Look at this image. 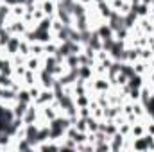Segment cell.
Returning a JSON list of instances; mask_svg holds the SVG:
<instances>
[{
	"mask_svg": "<svg viewBox=\"0 0 154 152\" xmlns=\"http://www.w3.org/2000/svg\"><path fill=\"white\" fill-rule=\"evenodd\" d=\"M25 66H27V70H32V72H39L41 68H43V57L41 56H29L27 57V61H25Z\"/></svg>",
	"mask_w": 154,
	"mask_h": 152,
	"instance_id": "277c9868",
	"label": "cell"
},
{
	"mask_svg": "<svg viewBox=\"0 0 154 152\" xmlns=\"http://www.w3.org/2000/svg\"><path fill=\"white\" fill-rule=\"evenodd\" d=\"M152 2H154V0H142V4H145V5H149V7L152 5Z\"/></svg>",
	"mask_w": 154,
	"mask_h": 152,
	"instance_id": "4fadbf2b",
	"label": "cell"
},
{
	"mask_svg": "<svg viewBox=\"0 0 154 152\" xmlns=\"http://www.w3.org/2000/svg\"><path fill=\"white\" fill-rule=\"evenodd\" d=\"M129 2H131V5H136V4H140L142 0H129Z\"/></svg>",
	"mask_w": 154,
	"mask_h": 152,
	"instance_id": "5bb4252c",
	"label": "cell"
},
{
	"mask_svg": "<svg viewBox=\"0 0 154 152\" xmlns=\"http://www.w3.org/2000/svg\"><path fill=\"white\" fill-rule=\"evenodd\" d=\"M151 120H154V113H152V114H151Z\"/></svg>",
	"mask_w": 154,
	"mask_h": 152,
	"instance_id": "9a60e30c",
	"label": "cell"
},
{
	"mask_svg": "<svg viewBox=\"0 0 154 152\" xmlns=\"http://www.w3.org/2000/svg\"><path fill=\"white\" fill-rule=\"evenodd\" d=\"M22 38L23 36H16V34H13L11 39L7 41V45H5V52H7V56L11 57V56H14V54H18V50H20V43H22Z\"/></svg>",
	"mask_w": 154,
	"mask_h": 152,
	"instance_id": "3957f363",
	"label": "cell"
},
{
	"mask_svg": "<svg viewBox=\"0 0 154 152\" xmlns=\"http://www.w3.org/2000/svg\"><path fill=\"white\" fill-rule=\"evenodd\" d=\"M131 9L138 14V18H145V16H149L151 14V7L149 5H145V4H136V5H131Z\"/></svg>",
	"mask_w": 154,
	"mask_h": 152,
	"instance_id": "52a82bcc",
	"label": "cell"
},
{
	"mask_svg": "<svg viewBox=\"0 0 154 152\" xmlns=\"http://www.w3.org/2000/svg\"><path fill=\"white\" fill-rule=\"evenodd\" d=\"M86 123H88V132H97L99 127H100V120L95 118L93 114H90V116L86 118Z\"/></svg>",
	"mask_w": 154,
	"mask_h": 152,
	"instance_id": "9c48e42d",
	"label": "cell"
},
{
	"mask_svg": "<svg viewBox=\"0 0 154 152\" xmlns=\"http://www.w3.org/2000/svg\"><path fill=\"white\" fill-rule=\"evenodd\" d=\"M41 90H43V88H41V84H34V86H31V88H29V93H31V99H32V100H36V99L39 97Z\"/></svg>",
	"mask_w": 154,
	"mask_h": 152,
	"instance_id": "8fae6325",
	"label": "cell"
},
{
	"mask_svg": "<svg viewBox=\"0 0 154 152\" xmlns=\"http://www.w3.org/2000/svg\"><path fill=\"white\" fill-rule=\"evenodd\" d=\"M13 82H14V77L0 72V88H11V86H13Z\"/></svg>",
	"mask_w": 154,
	"mask_h": 152,
	"instance_id": "30bf717a",
	"label": "cell"
},
{
	"mask_svg": "<svg viewBox=\"0 0 154 152\" xmlns=\"http://www.w3.org/2000/svg\"><path fill=\"white\" fill-rule=\"evenodd\" d=\"M54 99H56V97H54V91H52V90L43 88V90H41V93H39V97L36 99V100H32V104H36L38 108H43V106L50 104Z\"/></svg>",
	"mask_w": 154,
	"mask_h": 152,
	"instance_id": "7a4b0ae2",
	"label": "cell"
},
{
	"mask_svg": "<svg viewBox=\"0 0 154 152\" xmlns=\"http://www.w3.org/2000/svg\"><path fill=\"white\" fill-rule=\"evenodd\" d=\"M140 59H142V61H147V63H152L154 50L149 45H147V47H140Z\"/></svg>",
	"mask_w": 154,
	"mask_h": 152,
	"instance_id": "ba28073f",
	"label": "cell"
},
{
	"mask_svg": "<svg viewBox=\"0 0 154 152\" xmlns=\"http://www.w3.org/2000/svg\"><path fill=\"white\" fill-rule=\"evenodd\" d=\"M27 108H29V104H27V102H22V100H14V102L11 104V109H13L14 118H23Z\"/></svg>",
	"mask_w": 154,
	"mask_h": 152,
	"instance_id": "8992f818",
	"label": "cell"
},
{
	"mask_svg": "<svg viewBox=\"0 0 154 152\" xmlns=\"http://www.w3.org/2000/svg\"><path fill=\"white\" fill-rule=\"evenodd\" d=\"M95 7H97V14L104 20V22H108L109 20V16L113 14V7H111V4H109V0L108 2H99V4H95Z\"/></svg>",
	"mask_w": 154,
	"mask_h": 152,
	"instance_id": "6da1fadb",
	"label": "cell"
},
{
	"mask_svg": "<svg viewBox=\"0 0 154 152\" xmlns=\"http://www.w3.org/2000/svg\"><path fill=\"white\" fill-rule=\"evenodd\" d=\"M39 7L43 9L45 16H56V9H57V2L56 0H41Z\"/></svg>",
	"mask_w": 154,
	"mask_h": 152,
	"instance_id": "5b68a950",
	"label": "cell"
},
{
	"mask_svg": "<svg viewBox=\"0 0 154 152\" xmlns=\"http://www.w3.org/2000/svg\"><path fill=\"white\" fill-rule=\"evenodd\" d=\"M145 131H147V134L154 136V120H151V118H149V122L145 123Z\"/></svg>",
	"mask_w": 154,
	"mask_h": 152,
	"instance_id": "7c38bea8",
	"label": "cell"
}]
</instances>
